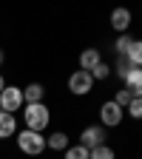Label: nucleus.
Wrapping results in <instances>:
<instances>
[{
  "label": "nucleus",
  "mask_w": 142,
  "mask_h": 159,
  "mask_svg": "<svg viewBox=\"0 0 142 159\" xmlns=\"http://www.w3.org/2000/svg\"><path fill=\"white\" fill-rule=\"evenodd\" d=\"M23 119H26V128H29V131L43 134V131L48 128V122H51V111H48L43 102H37V105H26Z\"/></svg>",
  "instance_id": "1"
},
{
  "label": "nucleus",
  "mask_w": 142,
  "mask_h": 159,
  "mask_svg": "<svg viewBox=\"0 0 142 159\" xmlns=\"http://www.w3.org/2000/svg\"><path fill=\"white\" fill-rule=\"evenodd\" d=\"M17 148L23 151L26 156H40V153L46 151V136L26 128V131H20V134H17Z\"/></svg>",
  "instance_id": "2"
},
{
  "label": "nucleus",
  "mask_w": 142,
  "mask_h": 159,
  "mask_svg": "<svg viewBox=\"0 0 142 159\" xmlns=\"http://www.w3.org/2000/svg\"><path fill=\"white\" fill-rule=\"evenodd\" d=\"M122 116H125V111L119 108L114 99H108V102L99 105V125L103 128H117L119 122H122Z\"/></svg>",
  "instance_id": "3"
},
{
  "label": "nucleus",
  "mask_w": 142,
  "mask_h": 159,
  "mask_svg": "<svg viewBox=\"0 0 142 159\" xmlns=\"http://www.w3.org/2000/svg\"><path fill=\"white\" fill-rule=\"evenodd\" d=\"M91 88H94V77L88 74V71H74L71 77H68V91L74 94V97H85V94H91Z\"/></svg>",
  "instance_id": "4"
},
{
  "label": "nucleus",
  "mask_w": 142,
  "mask_h": 159,
  "mask_svg": "<svg viewBox=\"0 0 142 159\" xmlns=\"http://www.w3.org/2000/svg\"><path fill=\"white\" fill-rule=\"evenodd\" d=\"M0 108L6 114H17L23 108V88H14V85H6L3 94H0Z\"/></svg>",
  "instance_id": "5"
},
{
  "label": "nucleus",
  "mask_w": 142,
  "mask_h": 159,
  "mask_svg": "<svg viewBox=\"0 0 142 159\" xmlns=\"http://www.w3.org/2000/svg\"><path fill=\"white\" fill-rule=\"evenodd\" d=\"M80 145L88 148V151L105 145V128L103 125H88V128H83V134H80Z\"/></svg>",
  "instance_id": "6"
},
{
  "label": "nucleus",
  "mask_w": 142,
  "mask_h": 159,
  "mask_svg": "<svg viewBox=\"0 0 142 159\" xmlns=\"http://www.w3.org/2000/svg\"><path fill=\"white\" fill-rule=\"evenodd\" d=\"M99 63H103V57H99L97 48H85L83 54H80V71H88V74H91Z\"/></svg>",
  "instance_id": "7"
},
{
  "label": "nucleus",
  "mask_w": 142,
  "mask_h": 159,
  "mask_svg": "<svg viewBox=\"0 0 142 159\" xmlns=\"http://www.w3.org/2000/svg\"><path fill=\"white\" fill-rule=\"evenodd\" d=\"M111 26L119 31V34H125L131 29V11L128 9H114L111 11Z\"/></svg>",
  "instance_id": "8"
},
{
  "label": "nucleus",
  "mask_w": 142,
  "mask_h": 159,
  "mask_svg": "<svg viewBox=\"0 0 142 159\" xmlns=\"http://www.w3.org/2000/svg\"><path fill=\"white\" fill-rule=\"evenodd\" d=\"M125 91H131V97H142V68L131 66V71L125 77Z\"/></svg>",
  "instance_id": "9"
},
{
  "label": "nucleus",
  "mask_w": 142,
  "mask_h": 159,
  "mask_svg": "<svg viewBox=\"0 0 142 159\" xmlns=\"http://www.w3.org/2000/svg\"><path fill=\"white\" fill-rule=\"evenodd\" d=\"M43 97H46V88L40 85V83H31L23 88V102L26 105H37V102H43Z\"/></svg>",
  "instance_id": "10"
},
{
  "label": "nucleus",
  "mask_w": 142,
  "mask_h": 159,
  "mask_svg": "<svg viewBox=\"0 0 142 159\" xmlns=\"http://www.w3.org/2000/svg\"><path fill=\"white\" fill-rule=\"evenodd\" d=\"M14 131H17V119H14V114H0V139H9V136H14Z\"/></svg>",
  "instance_id": "11"
},
{
  "label": "nucleus",
  "mask_w": 142,
  "mask_h": 159,
  "mask_svg": "<svg viewBox=\"0 0 142 159\" xmlns=\"http://www.w3.org/2000/svg\"><path fill=\"white\" fill-rule=\"evenodd\" d=\"M46 148H51V151H66V148H68V136H66L63 131L51 134V136L46 139Z\"/></svg>",
  "instance_id": "12"
},
{
  "label": "nucleus",
  "mask_w": 142,
  "mask_h": 159,
  "mask_svg": "<svg viewBox=\"0 0 142 159\" xmlns=\"http://www.w3.org/2000/svg\"><path fill=\"white\" fill-rule=\"evenodd\" d=\"M128 63L134 66V68H142V40H134V46L128 48Z\"/></svg>",
  "instance_id": "13"
},
{
  "label": "nucleus",
  "mask_w": 142,
  "mask_h": 159,
  "mask_svg": "<svg viewBox=\"0 0 142 159\" xmlns=\"http://www.w3.org/2000/svg\"><path fill=\"white\" fill-rule=\"evenodd\" d=\"M63 159H91V151L83 145H68L63 151Z\"/></svg>",
  "instance_id": "14"
},
{
  "label": "nucleus",
  "mask_w": 142,
  "mask_h": 159,
  "mask_svg": "<svg viewBox=\"0 0 142 159\" xmlns=\"http://www.w3.org/2000/svg\"><path fill=\"white\" fill-rule=\"evenodd\" d=\"M131 46H134V37H131L128 31H125V34H119V37H117V54H119V57H125Z\"/></svg>",
  "instance_id": "15"
},
{
  "label": "nucleus",
  "mask_w": 142,
  "mask_h": 159,
  "mask_svg": "<svg viewBox=\"0 0 142 159\" xmlns=\"http://www.w3.org/2000/svg\"><path fill=\"white\" fill-rule=\"evenodd\" d=\"M91 159H117V153H114V148H108V145H99V148L91 151Z\"/></svg>",
  "instance_id": "16"
},
{
  "label": "nucleus",
  "mask_w": 142,
  "mask_h": 159,
  "mask_svg": "<svg viewBox=\"0 0 142 159\" xmlns=\"http://www.w3.org/2000/svg\"><path fill=\"white\" fill-rule=\"evenodd\" d=\"M131 99H134V97H131V91H125V88H122V91H117V97H114V102H117L119 108L125 111V108L131 105Z\"/></svg>",
  "instance_id": "17"
},
{
  "label": "nucleus",
  "mask_w": 142,
  "mask_h": 159,
  "mask_svg": "<svg viewBox=\"0 0 142 159\" xmlns=\"http://www.w3.org/2000/svg\"><path fill=\"white\" fill-rule=\"evenodd\" d=\"M128 114L134 119H142V97H134L131 99V105H128Z\"/></svg>",
  "instance_id": "18"
},
{
  "label": "nucleus",
  "mask_w": 142,
  "mask_h": 159,
  "mask_svg": "<svg viewBox=\"0 0 142 159\" xmlns=\"http://www.w3.org/2000/svg\"><path fill=\"white\" fill-rule=\"evenodd\" d=\"M128 71H131V63H128V57H119L117 60V77H128Z\"/></svg>",
  "instance_id": "19"
},
{
  "label": "nucleus",
  "mask_w": 142,
  "mask_h": 159,
  "mask_svg": "<svg viewBox=\"0 0 142 159\" xmlns=\"http://www.w3.org/2000/svg\"><path fill=\"white\" fill-rule=\"evenodd\" d=\"M91 77H94V80H108V77H111V68H108L105 63H99V66L91 71Z\"/></svg>",
  "instance_id": "20"
},
{
  "label": "nucleus",
  "mask_w": 142,
  "mask_h": 159,
  "mask_svg": "<svg viewBox=\"0 0 142 159\" xmlns=\"http://www.w3.org/2000/svg\"><path fill=\"white\" fill-rule=\"evenodd\" d=\"M3 88H6V80H3V77H0V94H3Z\"/></svg>",
  "instance_id": "21"
},
{
  "label": "nucleus",
  "mask_w": 142,
  "mask_h": 159,
  "mask_svg": "<svg viewBox=\"0 0 142 159\" xmlns=\"http://www.w3.org/2000/svg\"><path fill=\"white\" fill-rule=\"evenodd\" d=\"M3 57H6V54H3V51H0V63H3Z\"/></svg>",
  "instance_id": "22"
}]
</instances>
